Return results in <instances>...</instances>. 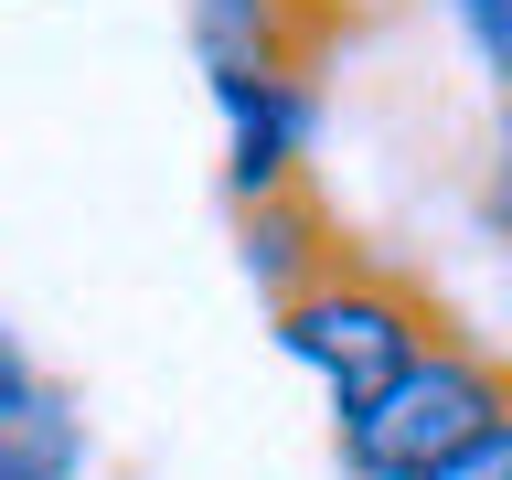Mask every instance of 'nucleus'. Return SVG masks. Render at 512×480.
I'll return each mask as SVG.
<instances>
[{
	"label": "nucleus",
	"mask_w": 512,
	"mask_h": 480,
	"mask_svg": "<svg viewBox=\"0 0 512 480\" xmlns=\"http://www.w3.org/2000/svg\"><path fill=\"white\" fill-rule=\"evenodd\" d=\"M427 342H448V310L406 267H384V256L352 246L331 278H310L299 299H278V352L299 374L331 384V406H363L374 384H395Z\"/></svg>",
	"instance_id": "nucleus-1"
},
{
	"label": "nucleus",
	"mask_w": 512,
	"mask_h": 480,
	"mask_svg": "<svg viewBox=\"0 0 512 480\" xmlns=\"http://www.w3.org/2000/svg\"><path fill=\"white\" fill-rule=\"evenodd\" d=\"M502 406H512V363L491 342H470V331H448L395 384H374L363 406H331V438H342L352 480H427L448 448H470Z\"/></svg>",
	"instance_id": "nucleus-2"
},
{
	"label": "nucleus",
	"mask_w": 512,
	"mask_h": 480,
	"mask_svg": "<svg viewBox=\"0 0 512 480\" xmlns=\"http://www.w3.org/2000/svg\"><path fill=\"white\" fill-rule=\"evenodd\" d=\"M214 107H224V192H235V214L299 192V160H310V128H320L310 75H288V64H214Z\"/></svg>",
	"instance_id": "nucleus-3"
},
{
	"label": "nucleus",
	"mask_w": 512,
	"mask_h": 480,
	"mask_svg": "<svg viewBox=\"0 0 512 480\" xmlns=\"http://www.w3.org/2000/svg\"><path fill=\"white\" fill-rule=\"evenodd\" d=\"M342 256H352V235L320 214L310 182L278 192V203H246V267H256V288H267V310H278V299H299L310 278H331Z\"/></svg>",
	"instance_id": "nucleus-4"
},
{
	"label": "nucleus",
	"mask_w": 512,
	"mask_h": 480,
	"mask_svg": "<svg viewBox=\"0 0 512 480\" xmlns=\"http://www.w3.org/2000/svg\"><path fill=\"white\" fill-rule=\"evenodd\" d=\"M320 22H331L320 0H192L203 64H288V75H310V32Z\"/></svg>",
	"instance_id": "nucleus-5"
},
{
	"label": "nucleus",
	"mask_w": 512,
	"mask_h": 480,
	"mask_svg": "<svg viewBox=\"0 0 512 480\" xmlns=\"http://www.w3.org/2000/svg\"><path fill=\"white\" fill-rule=\"evenodd\" d=\"M86 470V416L54 374L0 406V480H75Z\"/></svg>",
	"instance_id": "nucleus-6"
},
{
	"label": "nucleus",
	"mask_w": 512,
	"mask_h": 480,
	"mask_svg": "<svg viewBox=\"0 0 512 480\" xmlns=\"http://www.w3.org/2000/svg\"><path fill=\"white\" fill-rule=\"evenodd\" d=\"M459 11V32H470V54L491 64V86L512 96V0H448Z\"/></svg>",
	"instance_id": "nucleus-7"
},
{
	"label": "nucleus",
	"mask_w": 512,
	"mask_h": 480,
	"mask_svg": "<svg viewBox=\"0 0 512 480\" xmlns=\"http://www.w3.org/2000/svg\"><path fill=\"white\" fill-rule=\"evenodd\" d=\"M480 224L512 246V96H502V118H491V150H480Z\"/></svg>",
	"instance_id": "nucleus-8"
},
{
	"label": "nucleus",
	"mask_w": 512,
	"mask_h": 480,
	"mask_svg": "<svg viewBox=\"0 0 512 480\" xmlns=\"http://www.w3.org/2000/svg\"><path fill=\"white\" fill-rule=\"evenodd\" d=\"M427 480H512V406L491 416V427H480L470 448H448V459H438Z\"/></svg>",
	"instance_id": "nucleus-9"
},
{
	"label": "nucleus",
	"mask_w": 512,
	"mask_h": 480,
	"mask_svg": "<svg viewBox=\"0 0 512 480\" xmlns=\"http://www.w3.org/2000/svg\"><path fill=\"white\" fill-rule=\"evenodd\" d=\"M32 384H43V374H32V352H22V331H11V320H0V406H11V395H32Z\"/></svg>",
	"instance_id": "nucleus-10"
}]
</instances>
